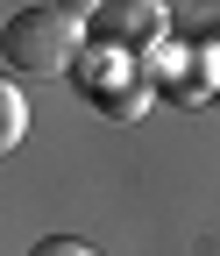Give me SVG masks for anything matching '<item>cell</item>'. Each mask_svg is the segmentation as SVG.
<instances>
[{"instance_id": "cell-1", "label": "cell", "mask_w": 220, "mask_h": 256, "mask_svg": "<svg viewBox=\"0 0 220 256\" xmlns=\"http://www.w3.org/2000/svg\"><path fill=\"white\" fill-rule=\"evenodd\" d=\"M78 14L85 8H21V14H7V36H0L7 64L14 72H71L78 64Z\"/></svg>"}, {"instance_id": "cell-2", "label": "cell", "mask_w": 220, "mask_h": 256, "mask_svg": "<svg viewBox=\"0 0 220 256\" xmlns=\"http://www.w3.org/2000/svg\"><path fill=\"white\" fill-rule=\"evenodd\" d=\"M21 128H28V114H21V86L14 78H0V142H21Z\"/></svg>"}, {"instance_id": "cell-3", "label": "cell", "mask_w": 220, "mask_h": 256, "mask_svg": "<svg viewBox=\"0 0 220 256\" xmlns=\"http://www.w3.org/2000/svg\"><path fill=\"white\" fill-rule=\"evenodd\" d=\"M28 256H100V249H92V242H78V235H43Z\"/></svg>"}]
</instances>
